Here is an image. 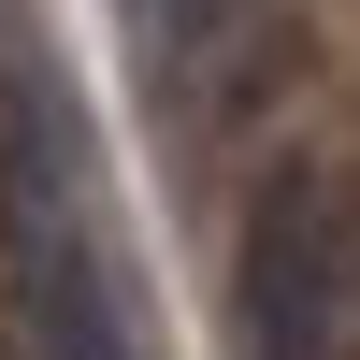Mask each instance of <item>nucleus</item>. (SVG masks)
I'll use <instances>...</instances> for the list:
<instances>
[{
	"label": "nucleus",
	"mask_w": 360,
	"mask_h": 360,
	"mask_svg": "<svg viewBox=\"0 0 360 360\" xmlns=\"http://www.w3.org/2000/svg\"><path fill=\"white\" fill-rule=\"evenodd\" d=\"M29 332H44L58 360H130V346H115V303H101V274H86L72 231H29Z\"/></svg>",
	"instance_id": "nucleus-2"
},
{
	"label": "nucleus",
	"mask_w": 360,
	"mask_h": 360,
	"mask_svg": "<svg viewBox=\"0 0 360 360\" xmlns=\"http://www.w3.org/2000/svg\"><path fill=\"white\" fill-rule=\"evenodd\" d=\"M346 317H360V173L274 159L245 188V245H231V346L245 360H346Z\"/></svg>",
	"instance_id": "nucleus-1"
}]
</instances>
